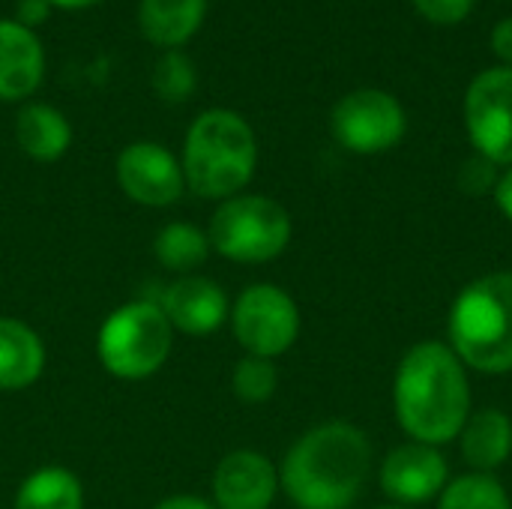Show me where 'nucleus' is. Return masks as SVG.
Wrapping results in <instances>:
<instances>
[{"instance_id":"obj_31","label":"nucleus","mask_w":512,"mask_h":509,"mask_svg":"<svg viewBox=\"0 0 512 509\" xmlns=\"http://www.w3.org/2000/svg\"><path fill=\"white\" fill-rule=\"evenodd\" d=\"M375 509H411V507H396V504H387V507H375Z\"/></svg>"},{"instance_id":"obj_6","label":"nucleus","mask_w":512,"mask_h":509,"mask_svg":"<svg viewBox=\"0 0 512 509\" xmlns=\"http://www.w3.org/2000/svg\"><path fill=\"white\" fill-rule=\"evenodd\" d=\"M291 213L270 195H234L219 201L207 225V240L216 255L234 264L276 261L291 243Z\"/></svg>"},{"instance_id":"obj_22","label":"nucleus","mask_w":512,"mask_h":509,"mask_svg":"<svg viewBox=\"0 0 512 509\" xmlns=\"http://www.w3.org/2000/svg\"><path fill=\"white\" fill-rule=\"evenodd\" d=\"M153 93L162 102L180 105L186 102L198 87V69L195 60L186 51H162L153 66Z\"/></svg>"},{"instance_id":"obj_8","label":"nucleus","mask_w":512,"mask_h":509,"mask_svg":"<svg viewBox=\"0 0 512 509\" xmlns=\"http://www.w3.org/2000/svg\"><path fill=\"white\" fill-rule=\"evenodd\" d=\"M408 129L402 102L381 87H357L345 93L330 111L333 138L357 156H378L393 150Z\"/></svg>"},{"instance_id":"obj_27","label":"nucleus","mask_w":512,"mask_h":509,"mask_svg":"<svg viewBox=\"0 0 512 509\" xmlns=\"http://www.w3.org/2000/svg\"><path fill=\"white\" fill-rule=\"evenodd\" d=\"M495 57L504 63V66H512V15L501 18L492 30V39H489Z\"/></svg>"},{"instance_id":"obj_1","label":"nucleus","mask_w":512,"mask_h":509,"mask_svg":"<svg viewBox=\"0 0 512 509\" xmlns=\"http://www.w3.org/2000/svg\"><path fill=\"white\" fill-rule=\"evenodd\" d=\"M471 405L468 369L447 342L426 339L405 351L393 375V414L408 441L453 444L474 411Z\"/></svg>"},{"instance_id":"obj_14","label":"nucleus","mask_w":512,"mask_h":509,"mask_svg":"<svg viewBox=\"0 0 512 509\" xmlns=\"http://www.w3.org/2000/svg\"><path fill=\"white\" fill-rule=\"evenodd\" d=\"M45 78V48L36 30L0 18V102L30 99Z\"/></svg>"},{"instance_id":"obj_20","label":"nucleus","mask_w":512,"mask_h":509,"mask_svg":"<svg viewBox=\"0 0 512 509\" xmlns=\"http://www.w3.org/2000/svg\"><path fill=\"white\" fill-rule=\"evenodd\" d=\"M210 240L207 231L189 225V222H168L159 228L156 240H153V255L159 261V267L189 276L192 270H198L207 258H210Z\"/></svg>"},{"instance_id":"obj_9","label":"nucleus","mask_w":512,"mask_h":509,"mask_svg":"<svg viewBox=\"0 0 512 509\" xmlns=\"http://www.w3.org/2000/svg\"><path fill=\"white\" fill-rule=\"evenodd\" d=\"M465 129L474 153L495 162L498 168L512 165V66L483 69L465 93Z\"/></svg>"},{"instance_id":"obj_18","label":"nucleus","mask_w":512,"mask_h":509,"mask_svg":"<svg viewBox=\"0 0 512 509\" xmlns=\"http://www.w3.org/2000/svg\"><path fill=\"white\" fill-rule=\"evenodd\" d=\"M15 141L33 162H57L72 147V123L48 102H27L15 114Z\"/></svg>"},{"instance_id":"obj_5","label":"nucleus","mask_w":512,"mask_h":509,"mask_svg":"<svg viewBox=\"0 0 512 509\" xmlns=\"http://www.w3.org/2000/svg\"><path fill=\"white\" fill-rule=\"evenodd\" d=\"M174 348V327L156 300H132L117 306L99 327L96 354L108 375L120 381H144L156 375Z\"/></svg>"},{"instance_id":"obj_2","label":"nucleus","mask_w":512,"mask_h":509,"mask_svg":"<svg viewBox=\"0 0 512 509\" xmlns=\"http://www.w3.org/2000/svg\"><path fill=\"white\" fill-rule=\"evenodd\" d=\"M375 450L369 435L330 420L303 432L279 465V489L297 509H351L366 492Z\"/></svg>"},{"instance_id":"obj_13","label":"nucleus","mask_w":512,"mask_h":509,"mask_svg":"<svg viewBox=\"0 0 512 509\" xmlns=\"http://www.w3.org/2000/svg\"><path fill=\"white\" fill-rule=\"evenodd\" d=\"M156 303L162 306L168 324L177 333L195 336V339L216 333L231 315L225 288L219 282H213L207 276H195V273L171 282Z\"/></svg>"},{"instance_id":"obj_17","label":"nucleus","mask_w":512,"mask_h":509,"mask_svg":"<svg viewBox=\"0 0 512 509\" xmlns=\"http://www.w3.org/2000/svg\"><path fill=\"white\" fill-rule=\"evenodd\" d=\"M45 372V345L33 327L18 318H0V390L33 387Z\"/></svg>"},{"instance_id":"obj_26","label":"nucleus","mask_w":512,"mask_h":509,"mask_svg":"<svg viewBox=\"0 0 512 509\" xmlns=\"http://www.w3.org/2000/svg\"><path fill=\"white\" fill-rule=\"evenodd\" d=\"M51 18V3L48 0H15V21L36 30Z\"/></svg>"},{"instance_id":"obj_25","label":"nucleus","mask_w":512,"mask_h":509,"mask_svg":"<svg viewBox=\"0 0 512 509\" xmlns=\"http://www.w3.org/2000/svg\"><path fill=\"white\" fill-rule=\"evenodd\" d=\"M411 3H414V9H417L426 21L450 27V24L465 21V18L471 15V9H474L477 0H411Z\"/></svg>"},{"instance_id":"obj_29","label":"nucleus","mask_w":512,"mask_h":509,"mask_svg":"<svg viewBox=\"0 0 512 509\" xmlns=\"http://www.w3.org/2000/svg\"><path fill=\"white\" fill-rule=\"evenodd\" d=\"M153 509H216L213 501H204L198 495H174V498H165L159 501Z\"/></svg>"},{"instance_id":"obj_19","label":"nucleus","mask_w":512,"mask_h":509,"mask_svg":"<svg viewBox=\"0 0 512 509\" xmlns=\"http://www.w3.org/2000/svg\"><path fill=\"white\" fill-rule=\"evenodd\" d=\"M12 509H84L81 480L60 465H48L21 480Z\"/></svg>"},{"instance_id":"obj_11","label":"nucleus","mask_w":512,"mask_h":509,"mask_svg":"<svg viewBox=\"0 0 512 509\" xmlns=\"http://www.w3.org/2000/svg\"><path fill=\"white\" fill-rule=\"evenodd\" d=\"M378 483L390 504L414 509L438 501V495L450 483V465L441 447L405 441L381 459Z\"/></svg>"},{"instance_id":"obj_12","label":"nucleus","mask_w":512,"mask_h":509,"mask_svg":"<svg viewBox=\"0 0 512 509\" xmlns=\"http://www.w3.org/2000/svg\"><path fill=\"white\" fill-rule=\"evenodd\" d=\"M216 509H270L279 495V468L258 450H231L213 471Z\"/></svg>"},{"instance_id":"obj_15","label":"nucleus","mask_w":512,"mask_h":509,"mask_svg":"<svg viewBox=\"0 0 512 509\" xmlns=\"http://www.w3.org/2000/svg\"><path fill=\"white\" fill-rule=\"evenodd\" d=\"M459 450L471 471L495 474L512 456V420L504 408L471 411L465 429L459 432Z\"/></svg>"},{"instance_id":"obj_28","label":"nucleus","mask_w":512,"mask_h":509,"mask_svg":"<svg viewBox=\"0 0 512 509\" xmlns=\"http://www.w3.org/2000/svg\"><path fill=\"white\" fill-rule=\"evenodd\" d=\"M492 198H495L498 210H501V213H504V216L512 222V165L501 171V177H498V186H495Z\"/></svg>"},{"instance_id":"obj_7","label":"nucleus","mask_w":512,"mask_h":509,"mask_svg":"<svg viewBox=\"0 0 512 509\" xmlns=\"http://www.w3.org/2000/svg\"><path fill=\"white\" fill-rule=\"evenodd\" d=\"M228 321L237 345L252 357L276 360L300 339V306L273 282H255L243 288Z\"/></svg>"},{"instance_id":"obj_23","label":"nucleus","mask_w":512,"mask_h":509,"mask_svg":"<svg viewBox=\"0 0 512 509\" xmlns=\"http://www.w3.org/2000/svg\"><path fill=\"white\" fill-rule=\"evenodd\" d=\"M279 387V369L273 360L246 354L231 369V390L246 405H264L276 396Z\"/></svg>"},{"instance_id":"obj_16","label":"nucleus","mask_w":512,"mask_h":509,"mask_svg":"<svg viewBox=\"0 0 512 509\" xmlns=\"http://www.w3.org/2000/svg\"><path fill=\"white\" fill-rule=\"evenodd\" d=\"M210 0H138V27L162 51H183L207 18Z\"/></svg>"},{"instance_id":"obj_24","label":"nucleus","mask_w":512,"mask_h":509,"mask_svg":"<svg viewBox=\"0 0 512 509\" xmlns=\"http://www.w3.org/2000/svg\"><path fill=\"white\" fill-rule=\"evenodd\" d=\"M498 165L483 159L480 153H474L471 159L462 162L459 168V189L471 198H483V195H492L495 186H498Z\"/></svg>"},{"instance_id":"obj_21","label":"nucleus","mask_w":512,"mask_h":509,"mask_svg":"<svg viewBox=\"0 0 512 509\" xmlns=\"http://www.w3.org/2000/svg\"><path fill=\"white\" fill-rule=\"evenodd\" d=\"M435 509H512V501L495 474L468 471L444 486Z\"/></svg>"},{"instance_id":"obj_3","label":"nucleus","mask_w":512,"mask_h":509,"mask_svg":"<svg viewBox=\"0 0 512 509\" xmlns=\"http://www.w3.org/2000/svg\"><path fill=\"white\" fill-rule=\"evenodd\" d=\"M186 189L207 201L240 195L258 168V138L246 117L231 108L201 111L183 138L180 153Z\"/></svg>"},{"instance_id":"obj_30","label":"nucleus","mask_w":512,"mask_h":509,"mask_svg":"<svg viewBox=\"0 0 512 509\" xmlns=\"http://www.w3.org/2000/svg\"><path fill=\"white\" fill-rule=\"evenodd\" d=\"M48 3H51V9H72V12H78V9H90V6H96L102 0H48Z\"/></svg>"},{"instance_id":"obj_4","label":"nucleus","mask_w":512,"mask_h":509,"mask_svg":"<svg viewBox=\"0 0 512 509\" xmlns=\"http://www.w3.org/2000/svg\"><path fill=\"white\" fill-rule=\"evenodd\" d=\"M447 345L468 372H512V270H495L468 282L447 318Z\"/></svg>"},{"instance_id":"obj_10","label":"nucleus","mask_w":512,"mask_h":509,"mask_svg":"<svg viewBox=\"0 0 512 509\" xmlns=\"http://www.w3.org/2000/svg\"><path fill=\"white\" fill-rule=\"evenodd\" d=\"M114 174L123 195L141 207H171L186 192L180 159L156 141L126 144L114 162Z\"/></svg>"}]
</instances>
